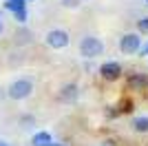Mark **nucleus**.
<instances>
[{
	"label": "nucleus",
	"mask_w": 148,
	"mask_h": 146,
	"mask_svg": "<svg viewBox=\"0 0 148 146\" xmlns=\"http://www.w3.org/2000/svg\"><path fill=\"white\" fill-rule=\"evenodd\" d=\"M137 33H148V16H142L137 20Z\"/></svg>",
	"instance_id": "f8f14e48"
},
{
	"label": "nucleus",
	"mask_w": 148,
	"mask_h": 146,
	"mask_svg": "<svg viewBox=\"0 0 148 146\" xmlns=\"http://www.w3.org/2000/svg\"><path fill=\"white\" fill-rule=\"evenodd\" d=\"M117 109H119V113H130V111L135 109V104H133L130 97H122V100L117 102Z\"/></svg>",
	"instance_id": "9d476101"
},
{
	"label": "nucleus",
	"mask_w": 148,
	"mask_h": 146,
	"mask_svg": "<svg viewBox=\"0 0 148 146\" xmlns=\"http://www.w3.org/2000/svg\"><path fill=\"white\" fill-rule=\"evenodd\" d=\"M25 7H27V2H11V0H5V9L11 11V13L20 11V9H25Z\"/></svg>",
	"instance_id": "9b49d317"
},
{
	"label": "nucleus",
	"mask_w": 148,
	"mask_h": 146,
	"mask_svg": "<svg viewBox=\"0 0 148 146\" xmlns=\"http://www.w3.org/2000/svg\"><path fill=\"white\" fill-rule=\"evenodd\" d=\"M51 146H66V144H58V142H53V144H51Z\"/></svg>",
	"instance_id": "a211bd4d"
},
{
	"label": "nucleus",
	"mask_w": 148,
	"mask_h": 146,
	"mask_svg": "<svg viewBox=\"0 0 148 146\" xmlns=\"http://www.w3.org/2000/svg\"><path fill=\"white\" fill-rule=\"evenodd\" d=\"M139 55H142V58H148V44H146V47H142V49H139Z\"/></svg>",
	"instance_id": "f3484780"
},
{
	"label": "nucleus",
	"mask_w": 148,
	"mask_h": 146,
	"mask_svg": "<svg viewBox=\"0 0 148 146\" xmlns=\"http://www.w3.org/2000/svg\"><path fill=\"white\" fill-rule=\"evenodd\" d=\"M31 93H33V82H31L29 78L13 80L11 84H9V89H7V95H9V100H13V102H22L27 97H31Z\"/></svg>",
	"instance_id": "f257e3e1"
},
{
	"label": "nucleus",
	"mask_w": 148,
	"mask_h": 146,
	"mask_svg": "<svg viewBox=\"0 0 148 146\" xmlns=\"http://www.w3.org/2000/svg\"><path fill=\"white\" fill-rule=\"evenodd\" d=\"M130 128L135 133H148V115H137L130 122Z\"/></svg>",
	"instance_id": "1a4fd4ad"
},
{
	"label": "nucleus",
	"mask_w": 148,
	"mask_h": 146,
	"mask_svg": "<svg viewBox=\"0 0 148 146\" xmlns=\"http://www.w3.org/2000/svg\"><path fill=\"white\" fill-rule=\"evenodd\" d=\"M0 36H2V20H0Z\"/></svg>",
	"instance_id": "aec40b11"
},
{
	"label": "nucleus",
	"mask_w": 148,
	"mask_h": 146,
	"mask_svg": "<svg viewBox=\"0 0 148 146\" xmlns=\"http://www.w3.org/2000/svg\"><path fill=\"white\" fill-rule=\"evenodd\" d=\"M80 55L86 60H95L99 55H104V42L97 36H84L80 40Z\"/></svg>",
	"instance_id": "f03ea898"
},
{
	"label": "nucleus",
	"mask_w": 148,
	"mask_h": 146,
	"mask_svg": "<svg viewBox=\"0 0 148 146\" xmlns=\"http://www.w3.org/2000/svg\"><path fill=\"white\" fill-rule=\"evenodd\" d=\"M11 2H27V0H11Z\"/></svg>",
	"instance_id": "412c9836"
},
{
	"label": "nucleus",
	"mask_w": 148,
	"mask_h": 146,
	"mask_svg": "<svg viewBox=\"0 0 148 146\" xmlns=\"http://www.w3.org/2000/svg\"><path fill=\"white\" fill-rule=\"evenodd\" d=\"M18 42H31V33L29 31H18Z\"/></svg>",
	"instance_id": "dca6fc26"
},
{
	"label": "nucleus",
	"mask_w": 148,
	"mask_h": 146,
	"mask_svg": "<svg viewBox=\"0 0 148 146\" xmlns=\"http://www.w3.org/2000/svg\"><path fill=\"white\" fill-rule=\"evenodd\" d=\"M146 5H148V0H146Z\"/></svg>",
	"instance_id": "5701e85b"
},
{
	"label": "nucleus",
	"mask_w": 148,
	"mask_h": 146,
	"mask_svg": "<svg viewBox=\"0 0 148 146\" xmlns=\"http://www.w3.org/2000/svg\"><path fill=\"white\" fill-rule=\"evenodd\" d=\"M126 91H135V93L148 91V73H142V71L128 73V78H126Z\"/></svg>",
	"instance_id": "39448f33"
},
{
	"label": "nucleus",
	"mask_w": 148,
	"mask_h": 146,
	"mask_svg": "<svg viewBox=\"0 0 148 146\" xmlns=\"http://www.w3.org/2000/svg\"><path fill=\"white\" fill-rule=\"evenodd\" d=\"M44 42H47V47L60 51V49H66L69 44H71V36H69V31H64V29H51L49 33H47V38H44Z\"/></svg>",
	"instance_id": "20e7f679"
},
{
	"label": "nucleus",
	"mask_w": 148,
	"mask_h": 146,
	"mask_svg": "<svg viewBox=\"0 0 148 146\" xmlns=\"http://www.w3.org/2000/svg\"><path fill=\"white\" fill-rule=\"evenodd\" d=\"M0 146H11V144H7V142H0Z\"/></svg>",
	"instance_id": "6ab92c4d"
},
{
	"label": "nucleus",
	"mask_w": 148,
	"mask_h": 146,
	"mask_svg": "<svg viewBox=\"0 0 148 146\" xmlns=\"http://www.w3.org/2000/svg\"><path fill=\"white\" fill-rule=\"evenodd\" d=\"M142 49V33H124L119 38V53L122 55H135Z\"/></svg>",
	"instance_id": "7ed1b4c3"
},
{
	"label": "nucleus",
	"mask_w": 148,
	"mask_h": 146,
	"mask_svg": "<svg viewBox=\"0 0 148 146\" xmlns=\"http://www.w3.org/2000/svg\"><path fill=\"white\" fill-rule=\"evenodd\" d=\"M77 97H80V86L75 84V82H69V84H64L60 89V93H58V100L64 104H73L77 102Z\"/></svg>",
	"instance_id": "0eeeda50"
},
{
	"label": "nucleus",
	"mask_w": 148,
	"mask_h": 146,
	"mask_svg": "<svg viewBox=\"0 0 148 146\" xmlns=\"http://www.w3.org/2000/svg\"><path fill=\"white\" fill-rule=\"evenodd\" d=\"M80 2L82 0H62V7H66V9H77Z\"/></svg>",
	"instance_id": "2eb2a0df"
},
{
	"label": "nucleus",
	"mask_w": 148,
	"mask_h": 146,
	"mask_svg": "<svg viewBox=\"0 0 148 146\" xmlns=\"http://www.w3.org/2000/svg\"><path fill=\"white\" fill-rule=\"evenodd\" d=\"M51 144H53V137L49 131H38L31 137V146H51Z\"/></svg>",
	"instance_id": "6e6552de"
},
{
	"label": "nucleus",
	"mask_w": 148,
	"mask_h": 146,
	"mask_svg": "<svg viewBox=\"0 0 148 146\" xmlns=\"http://www.w3.org/2000/svg\"><path fill=\"white\" fill-rule=\"evenodd\" d=\"M13 18L18 20L20 24H25V22H27V18H29V13H27V7H25V9H20V11H16V13H13Z\"/></svg>",
	"instance_id": "4468645a"
},
{
	"label": "nucleus",
	"mask_w": 148,
	"mask_h": 146,
	"mask_svg": "<svg viewBox=\"0 0 148 146\" xmlns=\"http://www.w3.org/2000/svg\"><path fill=\"white\" fill-rule=\"evenodd\" d=\"M122 64L119 62H104L102 67H99V78L104 80V82H117L119 78H122Z\"/></svg>",
	"instance_id": "423d86ee"
},
{
	"label": "nucleus",
	"mask_w": 148,
	"mask_h": 146,
	"mask_svg": "<svg viewBox=\"0 0 148 146\" xmlns=\"http://www.w3.org/2000/svg\"><path fill=\"white\" fill-rule=\"evenodd\" d=\"M27 2H33V0H27Z\"/></svg>",
	"instance_id": "4be33fe9"
},
{
	"label": "nucleus",
	"mask_w": 148,
	"mask_h": 146,
	"mask_svg": "<svg viewBox=\"0 0 148 146\" xmlns=\"http://www.w3.org/2000/svg\"><path fill=\"white\" fill-rule=\"evenodd\" d=\"M33 124H36V117H33V115H22V117H20V126H22V128H31Z\"/></svg>",
	"instance_id": "ddd939ff"
}]
</instances>
